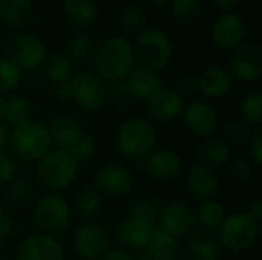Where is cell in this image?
Segmentation results:
<instances>
[{"label":"cell","mask_w":262,"mask_h":260,"mask_svg":"<svg viewBox=\"0 0 262 260\" xmlns=\"http://www.w3.org/2000/svg\"><path fill=\"white\" fill-rule=\"evenodd\" d=\"M92 61L95 74L103 81H124L135 64L132 43L124 37L106 38L95 49Z\"/></svg>","instance_id":"obj_1"},{"label":"cell","mask_w":262,"mask_h":260,"mask_svg":"<svg viewBox=\"0 0 262 260\" xmlns=\"http://www.w3.org/2000/svg\"><path fill=\"white\" fill-rule=\"evenodd\" d=\"M9 143L21 161H40L51 149L52 139L48 126L35 118H26L12 126Z\"/></svg>","instance_id":"obj_2"},{"label":"cell","mask_w":262,"mask_h":260,"mask_svg":"<svg viewBox=\"0 0 262 260\" xmlns=\"http://www.w3.org/2000/svg\"><path fill=\"white\" fill-rule=\"evenodd\" d=\"M134 60L138 67L149 70H161L173 57V43L170 35L161 28H146L132 44Z\"/></svg>","instance_id":"obj_3"},{"label":"cell","mask_w":262,"mask_h":260,"mask_svg":"<svg viewBox=\"0 0 262 260\" xmlns=\"http://www.w3.org/2000/svg\"><path fill=\"white\" fill-rule=\"evenodd\" d=\"M78 170V162L63 149H51L37 164V178L40 184L52 192L58 193L68 188Z\"/></svg>","instance_id":"obj_4"},{"label":"cell","mask_w":262,"mask_h":260,"mask_svg":"<svg viewBox=\"0 0 262 260\" xmlns=\"http://www.w3.org/2000/svg\"><path fill=\"white\" fill-rule=\"evenodd\" d=\"M157 144L155 127L143 118L126 120L117 132V147L123 156L140 161L154 152Z\"/></svg>","instance_id":"obj_5"},{"label":"cell","mask_w":262,"mask_h":260,"mask_svg":"<svg viewBox=\"0 0 262 260\" xmlns=\"http://www.w3.org/2000/svg\"><path fill=\"white\" fill-rule=\"evenodd\" d=\"M216 234L221 247L233 253H241L249 250L258 239L259 222L250 218L249 213H233L224 219Z\"/></svg>","instance_id":"obj_6"},{"label":"cell","mask_w":262,"mask_h":260,"mask_svg":"<svg viewBox=\"0 0 262 260\" xmlns=\"http://www.w3.org/2000/svg\"><path fill=\"white\" fill-rule=\"evenodd\" d=\"M71 219V210L68 202L57 196L48 195L41 198L34 208V224L38 233L55 238L63 233Z\"/></svg>","instance_id":"obj_7"},{"label":"cell","mask_w":262,"mask_h":260,"mask_svg":"<svg viewBox=\"0 0 262 260\" xmlns=\"http://www.w3.org/2000/svg\"><path fill=\"white\" fill-rule=\"evenodd\" d=\"M8 58L20 70H35L48 58L46 43L34 34H18L8 43Z\"/></svg>","instance_id":"obj_8"},{"label":"cell","mask_w":262,"mask_h":260,"mask_svg":"<svg viewBox=\"0 0 262 260\" xmlns=\"http://www.w3.org/2000/svg\"><path fill=\"white\" fill-rule=\"evenodd\" d=\"M72 101L84 112H98L107 100V87L95 72H80L71 80Z\"/></svg>","instance_id":"obj_9"},{"label":"cell","mask_w":262,"mask_h":260,"mask_svg":"<svg viewBox=\"0 0 262 260\" xmlns=\"http://www.w3.org/2000/svg\"><path fill=\"white\" fill-rule=\"evenodd\" d=\"M157 221L160 230L177 239L190 236L198 227L195 210L183 202H172L163 205L158 211Z\"/></svg>","instance_id":"obj_10"},{"label":"cell","mask_w":262,"mask_h":260,"mask_svg":"<svg viewBox=\"0 0 262 260\" xmlns=\"http://www.w3.org/2000/svg\"><path fill=\"white\" fill-rule=\"evenodd\" d=\"M233 80L243 83H255L262 75V49L258 43H243L238 46L227 69Z\"/></svg>","instance_id":"obj_11"},{"label":"cell","mask_w":262,"mask_h":260,"mask_svg":"<svg viewBox=\"0 0 262 260\" xmlns=\"http://www.w3.org/2000/svg\"><path fill=\"white\" fill-rule=\"evenodd\" d=\"M109 231L98 222L83 224L74 236L75 251L86 260H100L109 251Z\"/></svg>","instance_id":"obj_12"},{"label":"cell","mask_w":262,"mask_h":260,"mask_svg":"<svg viewBox=\"0 0 262 260\" xmlns=\"http://www.w3.org/2000/svg\"><path fill=\"white\" fill-rule=\"evenodd\" d=\"M246 25L244 20L235 12L221 14L210 28L212 43L221 51H235L244 43Z\"/></svg>","instance_id":"obj_13"},{"label":"cell","mask_w":262,"mask_h":260,"mask_svg":"<svg viewBox=\"0 0 262 260\" xmlns=\"http://www.w3.org/2000/svg\"><path fill=\"white\" fill-rule=\"evenodd\" d=\"M184 123L187 129L200 138H210L220 124V116L215 107L203 100H193L184 106L183 110Z\"/></svg>","instance_id":"obj_14"},{"label":"cell","mask_w":262,"mask_h":260,"mask_svg":"<svg viewBox=\"0 0 262 260\" xmlns=\"http://www.w3.org/2000/svg\"><path fill=\"white\" fill-rule=\"evenodd\" d=\"M64 251L61 244L41 233L28 236L18 247L15 260H63Z\"/></svg>","instance_id":"obj_15"},{"label":"cell","mask_w":262,"mask_h":260,"mask_svg":"<svg viewBox=\"0 0 262 260\" xmlns=\"http://www.w3.org/2000/svg\"><path fill=\"white\" fill-rule=\"evenodd\" d=\"M186 100L172 87H161L146 100L147 115L157 121H170L183 115Z\"/></svg>","instance_id":"obj_16"},{"label":"cell","mask_w":262,"mask_h":260,"mask_svg":"<svg viewBox=\"0 0 262 260\" xmlns=\"http://www.w3.org/2000/svg\"><path fill=\"white\" fill-rule=\"evenodd\" d=\"M155 230V222L127 216L118 227L117 238L120 245L124 247V250L141 251L146 250V247L152 241Z\"/></svg>","instance_id":"obj_17"},{"label":"cell","mask_w":262,"mask_h":260,"mask_svg":"<svg viewBox=\"0 0 262 260\" xmlns=\"http://www.w3.org/2000/svg\"><path fill=\"white\" fill-rule=\"evenodd\" d=\"M186 187L189 195L196 201L213 199L220 190V178L213 169L198 164L190 169L186 176Z\"/></svg>","instance_id":"obj_18"},{"label":"cell","mask_w":262,"mask_h":260,"mask_svg":"<svg viewBox=\"0 0 262 260\" xmlns=\"http://www.w3.org/2000/svg\"><path fill=\"white\" fill-rule=\"evenodd\" d=\"M132 173L123 166H104L95 172L97 190L111 196H121L132 188Z\"/></svg>","instance_id":"obj_19"},{"label":"cell","mask_w":262,"mask_h":260,"mask_svg":"<svg viewBox=\"0 0 262 260\" xmlns=\"http://www.w3.org/2000/svg\"><path fill=\"white\" fill-rule=\"evenodd\" d=\"M181 158L169 149H160L150 152L144 158V169L157 179L170 181L181 172Z\"/></svg>","instance_id":"obj_20"},{"label":"cell","mask_w":262,"mask_h":260,"mask_svg":"<svg viewBox=\"0 0 262 260\" xmlns=\"http://www.w3.org/2000/svg\"><path fill=\"white\" fill-rule=\"evenodd\" d=\"M233 87V78L226 67L209 66L198 77V89L207 98H223Z\"/></svg>","instance_id":"obj_21"},{"label":"cell","mask_w":262,"mask_h":260,"mask_svg":"<svg viewBox=\"0 0 262 260\" xmlns=\"http://www.w3.org/2000/svg\"><path fill=\"white\" fill-rule=\"evenodd\" d=\"M221 248L218 234L212 230L196 228L189 238L190 260H220Z\"/></svg>","instance_id":"obj_22"},{"label":"cell","mask_w":262,"mask_h":260,"mask_svg":"<svg viewBox=\"0 0 262 260\" xmlns=\"http://www.w3.org/2000/svg\"><path fill=\"white\" fill-rule=\"evenodd\" d=\"M130 93L135 100H147L158 89L163 87V80L155 70H149L144 67L132 69L127 78L124 80Z\"/></svg>","instance_id":"obj_23"},{"label":"cell","mask_w":262,"mask_h":260,"mask_svg":"<svg viewBox=\"0 0 262 260\" xmlns=\"http://www.w3.org/2000/svg\"><path fill=\"white\" fill-rule=\"evenodd\" d=\"M63 14L71 26L88 29L97 21L98 8L95 0H64Z\"/></svg>","instance_id":"obj_24"},{"label":"cell","mask_w":262,"mask_h":260,"mask_svg":"<svg viewBox=\"0 0 262 260\" xmlns=\"http://www.w3.org/2000/svg\"><path fill=\"white\" fill-rule=\"evenodd\" d=\"M46 126H48L52 144H55L58 149H63V150H66L69 147V144L74 141V138L81 130L78 121L68 113L54 115L49 120V124H46Z\"/></svg>","instance_id":"obj_25"},{"label":"cell","mask_w":262,"mask_h":260,"mask_svg":"<svg viewBox=\"0 0 262 260\" xmlns=\"http://www.w3.org/2000/svg\"><path fill=\"white\" fill-rule=\"evenodd\" d=\"M34 15L32 0H0V20L12 28L26 26Z\"/></svg>","instance_id":"obj_26"},{"label":"cell","mask_w":262,"mask_h":260,"mask_svg":"<svg viewBox=\"0 0 262 260\" xmlns=\"http://www.w3.org/2000/svg\"><path fill=\"white\" fill-rule=\"evenodd\" d=\"M198 158L201 159L203 166H207L210 169L221 167L229 162L230 159V147L227 143L221 139H210L206 138L200 143L196 149Z\"/></svg>","instance_id":"obj_27"},{"label":"cell","mask_w":262,"mask_h":260,"mask_svg":"<svg viewBox=\"0 0 262 260\" xmlns=\"http://www.w3.org/2000/svg\"><path fill=\"white\" fill-rule=\"evenodd\" d=\"M146 251L150 260H173L180 254V244L177 238L157 228Z\"/></svg>","instance_id":"obj_28"},{"label":"cell","mask_w":262,"mask_h":260,"mask_svg":"<svg viewBox=\"0 0 262 260\" xmlns=\"http://www.w3.org/2000/svg\"><path fill=\"white\" fill-rule=\"evenodd\" d=\"M195 213H196V221L201 225V228L212 230V231L218 230L221 224L224 222V219L227 218L226 207L215 199L203 201L200 207L195 210Z\"/></svg>","instance_id":"obj_29"},{"label":"cell","mask_w":262,"mask_h":260,"mask_svg":"<svg viewBox=\"0 0 262 260\" xmlns=\"http://www.w3.org/2000/svg\"><path fill=\"white\" fill-rule=\"evenodd\" d=\"M95 52V46H94V40L91 35H88L86 32H77L75 35L71 37V40L68 41L66 46V58L71 63H86L94 57Z\"/></svg>","instance_id":"obj_30"},{"label":"cell","mask_w":262,"mask_h":260,"mask_svg":"<svg viewBox=\"0 0 262 260\" xmlns=\"http://www.w3.org/2000/svg\"><path fill=\"white\" fill-rule=\"evenodd\" d=\"M45 75L46 78L54 83L55 86L69 83L74 77V67L72 63L64 57V55H51L45 60Z\"/></svg>","instance_id":"obj_31"},{"label":"cell","mask_w":262,"mask_h":260,"mask_svg":"<svg viewBox=\"0 0 262 260\" xmlns=\"http://www.w3.org/2000/svg\"><path fill=\"white\" fill-rule=\"evenodd\" d=\"M170 14L180 25H192L203 14V0H170Z\"/></svg>","instance_id":"obj_32"},{"label":"cell","mask_w":262,"mask_h":260,"mask_svg":"<svg viewBox=\"0 0 262 260\" xmlns=\"http://www.w3.org/2000/svg\"><path fill=\"white\" fill-rule=\"evenodd\" d=\"M241 120L252 126H261L262 121V93L261 90L255 89L247 92L239 104Z\"/></svg>","instance_id":"obj_33"},{"label":"cell","mask_w":262,"mask_h":260,"mask_svg":"<svg viewBox=\"0 0 262 260\" xmlns=\"http://www.w3.org/2000/svg\"><path fill=\"white\" fill-rule=\"evenodd\" d=\"M101 205H103V196L97 188H91V187L83 188L75 198V208L86 219H91L95 215H98Z\"/></svg>","instance_id":"obj_34"},{"label":"cell","mask_w":262,"mask_h":260,"mask_svg":"<svg viewBox=\"0 0 262 260\" xmlns=\"http://www.w3.org/2000/svg\"><path fill=\"white\" fill-rule=\"evenodd\" d=\"M95 147H97V144H95L94 136L84 130H80L78 135L74 138V141L66 149V152H69L71 156L78 162V161H83V159H88L89 156H92L95 152Z\"/></svg>","instance_id":"obj_35"},{"label":"cell","mask_w":262,"mask_h":260,"mask_svg":"<svg viewBox=\"0 0 262 260\" xmlns=\"http://www.w3.org/2000/svg\"><path fill=\"white\" fill-rule=\"evenodd\" d=\"M31 104L28 98L23 95H14L9 100H6V110H5V121L11 126L29 118Z\"/></svg>","instance_id":"obj_36"},{"label":"cell","mask_w":262,"mask_h":260,"mask_svg":"<svg viewBox=\"0 0 262 260\" xmlns=\"http://www.w3.org/2000/svg\"><path fill=\"white\" fill-rule=\"evenodd\" d=\"M121 25L126 31L130 32H141L146 29L147 25V15L144 9L138 5H129L121 12Z\"/></svg>","instance_id":"obj_37"},{"label":"cell","mask_w":262,"mask_h":260,"mask_svg":"<svg viewBox=\"0 0 262 260\" xmlns=\"http://www.w3.org/2000/svg\"><path fill=\"white\" fill-rule=\"evenodd\" d=\"M21 78V70L8 58L0 57V93L12 90Z\"/></svg>","instance_id":"obj_38"},{"label":"cell","mask_w":262,"mask_h":260,"mask_svg":"<svg viewBox=\"0 0 262 260\" xmlns=\"http://www.w3.org/2000/svg\"><path fill=\"white\" fill-rule=\"evenodd\" d=\"M107 98L120 110L129 109L132 106V103L135 101V98L130 93L126 81H117V83H114V86L107 90Z\"/></svg>","instance_id":"obj_39"},{"label":"cell","mask_w":262,"mask_h":260,"mask_svg":"<svg viewBox=\"0 0 262 260\" xmlns=\"http://www.w3.org/2000/svg\"><path fill=\"white\" fill-rule=\"evenodd\" d=\"M229 176L238 184H246L253 176V164L247 158H235L229 164Z\"/></svg>","instance_id":"obj_40"},{"label":"cell","mask_w":262,"mask_h":260,"mask_svg":"<svg viewBox=\"0 0 262 260\" xmlns=\"http://www.w3.org/2000/svg\"><path fill=\"white\" fill-rule=\"evenodd\" d=\"M160 208H161V207H158L155 202L143 199V201H137V202H134V204L130 205V208H129V216H132V218H140V219H146V221H150V222H155Z\"/></svg>","instance_id":"obj_41"},{"label":"cell","mask_w":262,"mask_h":260,"mask_svg":"<svg viewBox=\"0 0 262 260\" xmlns=\"http://www.w3.org/2000/svg\"><path fill=\"white\" fill-rule=\"evenodd\" d=\"M252 127L243 120H230L226 124V135L233 143H247L252 136Z\"/></svg>","instance_id":"obj_42"},{"label":"cell","mask_w":262,"mask_h":260,"mask_svg":"<svg viewBox=\"0 0 262 260\" xmlns=\"http://www.w3.org/2000/svg\"><path fill=\"white\" fill-rule=\"evenodd\" d=\"M32 195V187L26 179H12L9 182L8 196L14 204H25Z\"/></svg>","instance_id":"obj_43"},{"label":"cell","mask_w":262,"mask_h":260,"mask_svg":"<svg viewBox=\"0 0 262 260\" xmlns=\"http://www.w3.org/2000/svg\"><path fill=\"white\" fill-rule=\"evenodd\" d=\"M175 90L186 100L187 97H193L200 89H198V78L193 75H183L178 81H177V87Z\"/></svg>","instance_id":"obj_44"},{"label":"cell","mask_w":262,"mask_h":260,"mask_svg":"<svg viewBox=\"0 0 262 260\" xmlns=\"http://www.w3.org/2000/svg\"><path fill=\"white\" fill-rule=\"evenodd\" d=\"M15 164L5 150H0V185L8 184L14 179Z\"/></svg>","instance_id":"obj_45"},{"label":"cell","mask_w":262,"mask_h":260,"mask_svg":"<svg viewBox=\"0 0 262 260\" xmlns=\"http://www.w3.org/2000/svg\"><path fill=\"white\" fill-rule=\"evenodd\" d=\"M250 143V153H252V161L256 166L262 164V129L261 126H256L255 130L252 132V136L249 139Z\"/></svg>","instance_id":"obj_46"},{"label":"cell","mask_w":262,"mask_h":260,"mask_svg":"<svg viewBox=\"0 0 262 260\" xmlns=\"http://www.w3.org/2000/svg\"><path fill=\"white\" fill-rule=\"evenodd\" d=\"M12 233V219L11 216L0 207V245H3Z\"/></svg>","instance_id":"obj_47"},{"label":"cell","mask_w":262,"mask_h":260,"mask_svg":"<svg viewBox=\"0 0 262 260\" xmlns=\"http://www.w3.org/2000/svg\"><path fill=\"white\" fill-rule=\"evenodd\" d=\"M101 260H135V257L124 248H115V250H109Z\"/></svg>","instance_id":"obj_48"},{"label":"cell","mask_w":262,"mask_h":260,"mask_svg":"<svg viewBox=\"0 0 262 260\" xmlns=\"http://www.w3.org/2000/svg\"><path fill=\"white\" fill-rule=\"evenodd\" d=\"M210 3L218 11H221L223 14H226V12H233V9L238 5V0H210Z\"/></svg>","instance_id":"obj_49"},{"label":"cell","mask_w":262,"mask_h":260,"mask_svg":"<svg viewBox=\"0 0 262 260\" xmlns=\"http://www.w3.org/2000/svg\"><path fill=\"white\" fill-rule=\"evenodd\" d=\"M55 93H57V97H58L61 101H72V87H71V81H69V83L58 84L57 89H55Z\"/></svg>","instance_id":"obj_50"},{"label":"cell","mask_w":262,"mask_h":260,"mask_svg":"<svg viewBox=\"0 0 262 260\" xmlns=\"http://www.w3.org/2000/svg\"><path fill=\"white\" fill-rule=\"evenodd\" d=\"M250 215V218H253L256 222H261L262 219V201H255L252 205H250V210L247 211Z\"/></svg>","instance_id":"obj_51"},{"label":"cell","mask_w":262,"mask_h":260,"mask_svg":"<svg viewBox=\"0 0 262 260\" xmlns=\"http://www.w3.org/2000/svg\"><path fill=\"white\" fill-rule=\"evenodd\" d=\"M8 143H9V129L5 126V123H0V150H3Z\"/></svg>","instance_id":"obj_52"},{"label":"cell","mask_w":262,"mask_h":260,"mask_svg":"<svg viewBox=\"0 0 262 260\" xmlns=\"http://www.w3.org/2000/svg\"><path fill=\"white\" fill-rule=\"evenodd\" d=\"M5 110H6V100L0 93V123H5Z\"/></svg>","instance_id":"obj_53"},{"label":"cell","mask_w":262,"mask_h":260,"mask_svg":"<svg viewBox=\"0 0 262 260\" xmlns=\"http://www.w3.org/2000/svg\"><path fill=\"white\" fill-rule=\"evenodd\" d=\"M152 6H155V8H164L166 5H169L170 3V0H147Z\"/></svg>","instance_id":"obj_54"},{"label":"cell","mask_w":262,"mask_h":260,"mask_svg":"<svg viewBox=\"0 0 262 260\" xmlns=\"http://www.w3.org/2000/svg\"><path fill=\"white\" fill-rule=\"evenodd\" d=\"M173 260H190V259H189L187 256H184V254H178V256H177Z\"/></svg>","instance_id":"obj_55"}]
</instances>
